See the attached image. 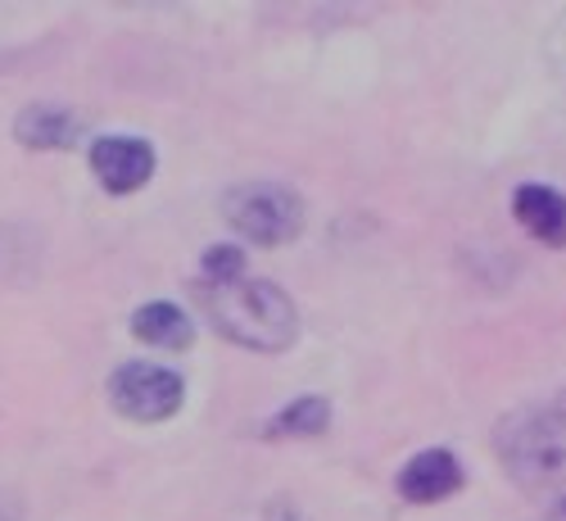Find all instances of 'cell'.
<instances>
[{"label": "cell", "mask_w": 566, "mask_h": 521, "mask_svg": "<svg viewBox=\"0 0 566 521\" xmlns=\"http://www.w3.org/2000/svg\"><path fill=\"white\" fill-rule=\"evenodd\" d=\"M86 164H91V173H96V181L105 186L109 196H136L159 168L155 146L150 140H140V136H101V140H91Z\"/></svg>", "instance_id": "5"}, {"label": "cell", "mask_w": 566, "mask_h": 521, "mask_svg": "<svg viewBox=\"0 0 566 521\" xmlns=\"http://www.w3.org/2000/svg\"><path fill=\"white\" fill-rule=\"evenodd\" d=\"M132 336H136L140 345H155V350H172V354H181V350H191L196 326H191V317H186L177 304L155 300V304H140V309L132 313Z\"/></svg>", "instance_id": "9"}, {"label": "cell", "mask_w": 566, "mask_h": 521, "mask_svg": "<svg viewBox=\"0 0 566 521\" xmlns=\"http://www.w3.org/2000/svg\"><path fill=\"white\" fill-rule=\"evenodd\" d=\"M512 213L522 222L539 246H566V196L553 191V186H539V181H526L516 186L512 196Z\"/></svg>", "instance_id": "8"}, {"label": "cell", "mask_w": 566, "mask_h": 521, "mask_svg": "<svg viewBox=\"0 0 566 521\" xmlns=\"http://www.w3.org/2000/svg\"><path fill=\"white\" fill-rule=\"evenodd\" d=\"M200 304L218 336L254 354H281L300 341V313L291 295L263 277H227V281H200Z\"/></svg>", "instance_id": "2"}, {"label": "cell", "mask_w": 566, "mask_h": 521, "mask_svg": "<svg viewBox=\"0 0 566 521\" xmlns=\"http://www.w3.org/2000/svg\"><path fill=\"white\" fill-rule=\"evenodd\" d=\"M222 209L250 246H291L304 231V200L281 181H241L227 191Z\"/></svg>", "instance_id": "3"}, {"label": "cell", "mask_w": 566, "mask_h": 521, "mask_svg": "<svg viewBox=\"0 0 566 521\" xmlns=\"http://www.w3.org/2000/svg\"><path fill=\"white\" fill-rule=\"evenodd\" d=\"M272 521H308V517H300L295 508H276V512H272Z\"/></svg>", "instance_id": "13"}, {"label": "cell", "mask_w": 566, "mask_h": 521, "mask_svg": "<svg viewBox=\"0 0 566 521\" xmlns=\"http://www.w3.org/2000/svg\"><path fill=\"white\" fill-rule=\"evenodd\" d=\"M245 272V254L235 246H209L200 259V281H227Z\"/></svg>", "instance_id": "12"}, {"label": "cell", "mask_w": 566, "mask_h": 521, "mask_svg": "<svg viewBox=\"0 0 566 521\" xmlns=\"http://www.w3.org/2000/svg\"><path fill=\"white\" fill-rule=\"evenodd\" d=\"M14 136L28 150H77L86 136V123L64 105H28L14 118Z\"/></svg>", "instance_id": "7"}, {"label": "cell", "mask_w": 566, "mask_h": 521, "mask_svg": "<svg viewBox=\"0 0 566 521\" xmlns=\"http://www.w3.org/2000/svg\"><path fill=\"white\" fill-rule=\"evenodd\" d=\"M326 421H332V408H326L322 395H304L295 404H286L272 421H268V431L272 436H322L326 431Z\"/></svg>", "instance_id": "10"}, {"label": "cell", "mask_w": 566, "mask_h": 521, "mask_svg": "<svg viewBox=\"0 0 566 521\" xmlns=\"http://www.w3.org/2000/svg\"><path fill=\"white\" fill-rule=\"evenodd\" d=\"M32 259H36V246L28 241V231L0 222V281H23L32 272Z\"/></svg>", "instance_id": "11"}, {"label": "cell", "mask_w": 566, "mask_h": 521, "mask_svg": "<svg viewBox=\"0 0 566 521\" xmlns=\"http://www.w3.org/2000/svg\"><path fill=\"white\" fill-rule=\"evenodd\" d=\"M458 490H462V462L449 449H427L399 471V494L408 503H440Z\"/></svg>", "instance_id": "6"}, {"label": "cell", "mask_w": 566, "mask_h": 521, "mask_svg": "<svg viewBox=\"0 0 566 521\" xmlns=\"http://www.w3.org/2000/svg\"><path fill=\"white\" fill-rule=\"evenodd\" d=\"M109 404L132 417V421H168L181 413L186 404V382L172 372V367H159V363H123L114 376H109Z\"/></svg>", "instance_id": "4"}, {"label": "cell", "mask_w": 566, "mask_h": 521, "mask_svg": "<svg viewBox=\"0 0 566 521\" xmlns=\"http://www.w3.org/2000/svg\"><path fill=\"white\" fill-rule=\"evenodd\" d=\"M494 454L507 477L539 503V517L566 521V408L562 404H531L507 413L494 426Z\"/></svg>", "instance_id": "1"}]
</instances>
